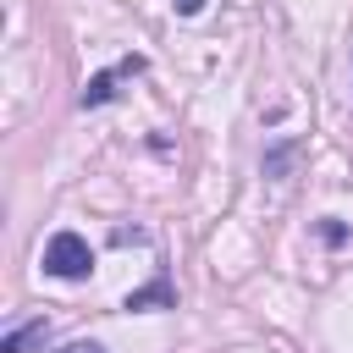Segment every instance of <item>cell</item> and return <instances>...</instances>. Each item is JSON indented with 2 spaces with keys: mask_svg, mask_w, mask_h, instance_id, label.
Segmentation results:
<instances>
[{
  "mask_svg": "<svg viewBox=\"0 0 353 353\" xmlns=\"http://www.w3.org/2000/svg\"><path fill=\"white\" fill-rule=\"evenodd\" d=\"M44 336H50V320L39 314V320H28V325L6 331V336H0V353H28V347H39Z\"/></svg>",
  "mask_w": 353,
  "mask_h": 353,
  "instance_id": "cell-3",
  "label": "cell"
},
{
  "mask_svg": "<svg viewBox=\"0 0 353 353\" xmlns=\"http://www.w3.org/2000/svg\"><path fill=\"white\" fill-rule=\"evenodd\" d=\"M154 303H176L165 281H154V287H138V292H127V309H154Z\"/></svg>",
  "mask_w": 353,
  "mask_h": 353,
  "instance_id": "cell-4",
  "label": "cell"
},
{
  "mask_svg": "<svg viewBox=\"0 0 353 353\" xmlns=\"http://www.w3.org/2000/svg\"><path fill=\"white\" fill-rule=\"evenodd\" d=\"M61 353H105V347H99V342H66Z\"/></svg>",
  "mask_w": 353,
  "mask_h": 353,
  "instance_id": "cell-5",
  "label": "cell"
},
{
  "mask_svg": "<svg viewBox=\"0 0 353 353\" xmlns=\"http://www.w3.org/2000/svg\"><path fill=\"white\" fill-rule=\"evenodd\" d=\"M44 270H50V276L77 281V276H88V270H94V248H88L77 232H55V237L44 243Z\"/></svg>",
  "mask_w": 353,
  "mask_h": 353,
  "instance_id": "cell-1",
  "label": "cell"
},
{
  "mask_svg": "<svg viewBox=\"0 0 353 353\" xmlns=\"http://www.w3.org/2000/svg\"><path fill=\"white\" fill-rule=\"evenodd\" d=\"M127 72H143V55H127V61H121L116 72H99V77H94L88 88H83V105H105V99L116 94V77H127Z\"/></svg>",
  "mask_w": 353,
  "mask_h": 353,
  "instance_id": "cell-2",
  "label": "cell"
},
{
  "mask_svg": "<svg viewBox=\"0 0 353 353\" xmlns=\"http://www.w3.org/2000/svg\"><path fill=\"white\" fill-rule=\"evenodd\" d=\"M171 6H176L182 17H193V11H204V0H171Z\"/></svg>",
  "mask_w": 353,
  "mask_h": 353,
  "instance_id": "cell-6",
  "label": "cell"
}]
</instances>
